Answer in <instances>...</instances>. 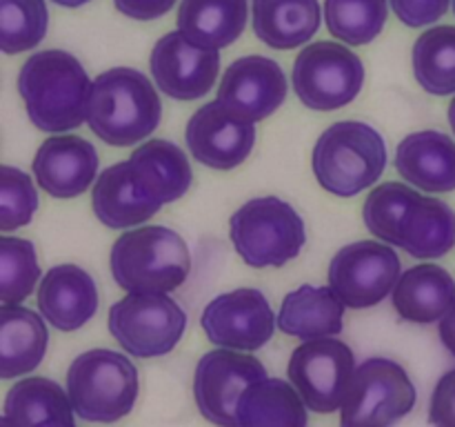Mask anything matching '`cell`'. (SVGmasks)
Returning a JSON list of instances; mask_svg holds the SVG:
<instances>
[{"mask_svg": "<svg viewBox=\"0 0 455 427\" xmlns=\"http://www.w3.org/2000/svg\"><path fill=\"white\" fill-rule=\"evenodd\" d=\"M92 83L78 58L62 49L31 53L18 74V93L27 116L49 133L69 132L87 120Z\"/></svg>", "mask_w": 455, "mask_h": 427, "instance_id": "obj_1", "label": "cell"}, {"mask_svg": "<svg viewBox=\"0 0 455 427\" xmlns=\"http://www.w3.org/2000/svg\"><path fill=\"white\" fill-rule=\"evenodd\" d=\"M160 118V96L142 71L114 67L92 83L87 125L107 145L129 147L142 142L156 132Z\"/></svg>", "mask_w": 455, "mask_h": 427, "instance_id": "obj_2", "label": "cell"}, {"mask_svg": "<svg viewBox=\"0 0 455 427\" xmlns=\"http://www.w3.org/2000/svg\"><path fill=\"white\" fill-rule=\"evenodd\" d=\"M111 276L129 294H169L191 271V254L178 231L163 225L124 231L111 247Z\"/></svg>", "mask_w": 455, "mask_h": 427, "instance_id": "obj_3", "label": "cell"}, {"mask_svg": "<svg viewBox=\"0 0 455 427\" xmlns=\"http://www.w3.org/2000/svg\"><path fill=\"white\" fill-rule=\"evenodd\" d=\"M311 165L324 191L351 198L363 194L382 176L387 167V147L371 125L340 120L320 133Z\"/></svg>", "mask_w": 455, "mask_h": 427, "instance_id": "obj_4", "label": "cell"}, {"mask_svg": "<svg viewBox=\"0 0 455 427\" xmlns=\"http://www.w3.org/2000/svg\"><path fill=\"white\" fill-rule=\"evenodd\" d=\"M67 394L76 416L92 423H116L138 399V369L114 350H89L67 369Z\"/></svg>", "mask_w": 455, "mask_h": 427, "instance_id": "obj_5", "label": "cell"}, {"mask_svg": "<svg viewBox=\"0 0 455 427\" xmlns=\"http://www.w3.org/2000/svg\"><path fill=\"white\" fill-rule=\"evenodd\" d=\"M229 238L249 267H283L307 243L305 221L278 196H260L235 209L229 218Z\"/></svg>", "mask_w": 455, "mask_h": 427, "instance_id": "obj_6", "label": "cell"}, {"mask_svg": "<svg viewBox=\"0 0 455 427\" xmlns=\"http://www.w3.org/2000/svg\"><path fill=\"white\" fill-rule=\"evenodd\" d=\"M291 83L302 105L314 111H333L358 98L364 65L345 44L323 40L298 53Z\"/></svg>", "mask_w": 455, "mask_h": 427, "instance_id": "obj_7", "label": "cell"}, {"mask_svg": "<svg viewBox=\"0 0 455 427\" xmlns=\"http://www.w3.org/2000/svg\"><path fill=\"white\" fill-rule=\"evenodd\" d=\"M185 329V310L167 294H129L109 310L111 336L138 359L169 354Z\"/></svg>", "mask_w": 455, "mask_h": 427, "instance_id": "obj_8", "label": "cell"}, {"mask_svg": "<svg viewBox=\"0 0 455 427\" xmlns=\"http://www.w3.org/2000/svg\"><path fill=\"white\" fill-rule=\"evenodd\" d=\"M416 400V387L403 365L391 359H369L355 367L340 423L345 427L391 425L407 416Z\"/></svg>", "mask_w": 455, "mask_h": 427, "instance_id": "obj_9", "label": "cell"}, {"mask_svg": "<svg viewBox=\"0 0 455 427\" xmlns=\"http://www.w3.org/2000/svg\"><path fill=\"white\" fill-rule=\"evenodd\" d=\"M355 372L354 351L338 338H309L289 359V381L311 412L333 414L349 394Z\"/></svg>", "mask_w": 455, "mask_h": 427, "instance_id": "obj_10", "label": "cell"}, {"mask_svg": "<svg viewBox=\"0 0 455 427\" xmlns=\"http://www.w3.org/2000/svg\"><path fill=\"white\" fill-rule=\"evenodd\" d=\"M398 278L400 258L385 240L345 245L329 265V285L354 310H367L385 301Z\"/></svg>", "mask_w": 455, "mask_h": 427, "instance_id": "obj_11", "label": "cell"}, {"mask_svg": "<svg viewBox=\"0 0 455 427\" xmlns=\"http://www.w3.org/2000/svg\"><path fill=\"white\" fill-rule=\"evenodd\" d=\"M267 378V369L256 356L229 350L207 351L196 365L194 399L209 423L234 427L238 400L247 387Z\"/></svg>", "mask_w": 455, "mask_h": 427, "instance_id": "obj_12", "label": "cell"}, {"mask_svg": "<svg viewBox=\"0 0 455 427\" xmlns=\"http://www.w3.org/2000/svg\"><path fill=\"white\" fill-rule=\"evenodd\" d=\"M274 310L260 289L243 287L220 294L200 316L207 341L240 351H256L274 338Z\"/></svg>", "mask_w": 455, "mask_h": 427, "instance_id": "obj_13", "label": "cell"}, {"mask_svg": "<svg viewBox=\"0 0 455 427\" xmlns=\"http://www.w3.org/2000/svg\"><path fill=\"white\" fill-rule=\"evenodd\" d=\"M149 69L164 96L185 102L198 101L216 85L220 53L218 49L198 47L182 31H169L154 44Z\"/></svg>", "mask_w": 455, "mask_h": 427, "instance_id": "obj_14", "label": "cell"}, {"mask_svg": "<svg viewBox=\"0 0 455 427\" xmlns=\"http://www.w3.org/2000/svg\"><path fill=\"white\" fill-rule=\"evenodd\" d=\"M185 141L191 156L204 167L229 172L251 154L256 145V125L227 111L218 101L200 107L189 118Z\"/></svg>", "mask_w": 455, "mask_h": 427, "instance_id": "obj_15", "label": "cell"}, {"mask_svg": "<svg viewBox=\"0 0 455 427\" xmlns=\"http://www.w3.org/2000/svg\"><path fill=\"white\" fill-rule=\"evenodd\" d=\"M287 76L267 56H243L229 65L218 87L216 101L244 120H265L287 98Z\"/></svg>", "mask_w": 455, "mask_h": 427, "instance_id": "obj_16", "label": "cell"}, {"mask_svg": "<svg viewBox=\"0 0 455 427\" xmlns=\"http://www.w3.org/2000/svg\"><path fill=\"white\" fill-rule=\"evenodd\" d=\"M36 182L53 198L84 194L98 172V151L80 136L47 138L31 163Z\"/></svg>", "mask_w": 455, "mask_h": 427, "instance_id": "obj_17", "label": "cell"}, {"mask_svg": "<svg viewBox=\"0 0 455 427\" xmlns=\"http://www.w3.org/2000/svg\"><path fill=\"white\" fill-rule=\"evenodd\" d=\"M38 310L60 332H74L96 316L98 289L78 265H56L38 285Z\"/></svg>", "mask_w": 455, "mask_h": 427, "instance_id": "obj_18", "label": "cell"}, {"mask_svg": "<svg viewBox=\"0 0 455 427\" xmlns=\"http://www.w3.org/2000/svg\"><path fill=\"white\" fill-rule=\"evenodd\" d=\"M400 176L429 194L455 189V141L447 133L427 129L409 133L395 149Z\"/></svg>", "mask_w": 455, "mask_h": 427, "instance_id": "obj_19", "label": "cell"}, {"mask_svg": "<svg viewBox=\"0 0 455 427\" xmlns=\"http://www.w3.org/2000/svg\"><path fill=\"white\" fill-rule=\"evenodd\" d=\"M127 163L136 185L163 205L182 198L194 181L185 151L176 142L160 138L136 147Z\"/></svg>", "mask_w": 455, "mask_h": 427, "instance_id": "obj_20", "label": "cell"}, {"mask_svg": "<svg viewBox=\"0 0 455 427\" xmlns=\"http://www.w3.org/2000/svg\"><path fill=\"white\" fill-rule=\"evenodd\" d=\"M92 207L98 221L109 230H127L149 221L163 209V203L147 196L136 185L129 163L107 167L96 178L92 191Z\"/></svg>", "mask_w": 455, "mask_h": 427, "instance_id": "obj_21", "label": "cell"}, {"mask_svg": "<svg viewBox=\"0 0 455 427\" xmlns=\"http://www.w3.org/2000/svg\"><path fill=\"white\" fill-rule=\"evenodd\" d=\"M395 311L409 323L429 325L443 318L455 301V280L444 267L422 262L404 271L391 292Z\"/></svg>", "mask_w": 455, "mask_h": 427, "instance_id": "obj_22", "label": "cell"}, {"mask_svg": "<svg viewBox=\"0 0 455 427\" xmlns=\"http://www.w3.org/2000/svg\"><path fill=\"white\" fill-rule=\"evenodd\" d=\"M249 0H180L176 25L194 44L225 49L243 36Z\"/></svg>", "mask_w": 455, "mask_h": 427, "instance_id": "obj_23", "label": "cell"}, {"mask_svg": "<svg viewBox=\"0 0 455 427\" xmlns=\"http://www.w3.org/2000/svg\"><path fill=\"white\" fill-rule=\"evenodd\" d=\"M318 0H251L253 34L271 49H296L320 29Z\"/></svg>", "mask_w": 455, "mask_h": 427, "instance_id": "obj_24", "label": "cell"}, {"mask_svg": "<svg viewBox=\"0 0 455 427\" xmlns=\"http://www.w3.org/2000/svg\"><path fill=\"white\" fill-rule=\"evenodd\" d=\"M345 301L333 287L302 285L284 296L278 314V327L296 338L338 336L345 318Z\"/></svg>", "mask_w": 455, "mask_h": 427, "instance_id": "obj_25", "label": "cell"}, {"mask_svg": "<svg viewBox=\"0 0 455 427\" xmlns=\"http://www.w3.org/2000/svg\"><path fill=\"white\" fill-rule=\"evenodd\" d=\"M47 345V325L36 311L20 305L0 307V376L4 381L34 372Z\"/></svg>", "mask_w": 455, "mask_h": 427, "instance_id": "obj_26", "label": "cell"}, {"mask_svg": "<svg viewBox=\"0 0 455 427\" xmlns=\"http://www.w3.org/2000/svg\"><path fill=\"white\" fill-rule=\"evenodd\" d=\"M74 403L52 378L31 376L18 381L4 399L0 421L13 425H74Z\"/></svg>", "mask_w": 455, "mask_h": 427, "instance_id": "obj_27", "label": "cell"}, {"mask_svg": "<svg viewBox=\"0 0 455 427\" xmlns=\"http://www.w3.org/2000/svg\"><path fill=\"white\" fill-rule=\"evenodd\" d=\"M400 249L429 261L449 254L455 245V212L444 200L418 196L400 225Z\"/></svg>", "mask_w": 455, "mask_h": 427, "instance_id": "obj_28", "label": "cell"}, {"mask_svg": "<svg viewBox=\"0 0 455 427\" xmlns=\"http://www.w3.org/2000/svg\"><path fill=\"white\" fill-rule=\"evenodd\" d=\"M307 403L293 383L283 378H262L244 390L238 400V425H307Z\"/></svg>", "mask_w": 455, "mask_h": 427, "instance_id": "obj_29", "label": "cell"}, {"mask_svg": "<svg viewBox=\"0 0 455 427\" xmlns=\"http://www.w3.org/2000/svg\"><path fill=\"white\" fill-rule=\"evenodd\" d=\"M411 62L413 76L427 93H455V27H434L418 36Z\"/></svg>", "mask_w": 455, "mask_h": 427, "instance_id": "obj_30", "label": "cell"}, {"mask_svg": "<svg viewBox=\"0 0 455 427\" xmlns=\"http://www.w3.org/2000/svg\"><path fill=\"white\" fill-rule=\"evenodd\" d=\"M389 0H324L329 31L347 44H369L385 29Z\"/></svg>", "mask_w": 455, "mask_h": 427, "instance_id": "obj_31", "label": "cell"}, {"mask_svg": "<svg viewBox=\"0 0 455 427\" xmlns=\"http://www.w3.org/2000/svg\"><path fill=\"white\" fill-rule=\"evenodd\" d=\"M47 27L44 0H0V49L9 56L31 52L44 38Z\"/></svg>", "mask_w": 455, "mask_h": 427, "instance_id": "obj_32", "label": "cell"}, {"mask_svg": "<svg viewBox=\"0 0 455 427\" xmlns=\"http://www.w3.org/2000/svg\"><path fill=\"white\" fill-rule=\"evenodd\" d=\"M418 191L404 182H382L367 196L363 207V218L367 230L376 238L400 247V225L418 198Z\"/></svg>", "mask_w": 455, "mask_h": 427, "instance_id": "obj_33", "label": "cell"}, {"mask_svg": "<svg viewBox=\"0 0 455 427\" xmlns=\"http://www.w3.org/2000/svg\"><path fill=\"white\" fill-rule=\"evenodd\" d=\"M40 278L38 256L31 240L3 236L0 240V301L18 305L34 292Z\"/></svg>", "mask_w": 455, "mask_h": 427, "instance_id": "obj_34", "label": "cell"}, {"mask_svg": "<svg viewBox=\"0 0 455 427\" xmlns=\"http://www.w3.org/2000/svg\"><path fill=\"white\" fill-rule=\"evenodd\" d=\"M38 209L36 185L25 172L16 167H3V185H0V231H13L29 225Z\"/></svg>", "mask_w": 455, "mask_h": 427, "instance_id": "obj_35", "label": "cell"}, {"mask_svg": "<svg viewBox=\"0 0 455 427\" xmlns=\"http://www.w3.org/2000/svg\"><path fill=\"white\" fill-rule=\"evenodd\" d=\"M391 9L403 25L418 29L440 20L451 0H389Z\"/></svg>", "mask_w": 455, "mask_h": 427, "instance_id": "obj_36", "label": "cell"}, {"mask_svg": "<svg viewBox=\"0 0 455 427\" xmlns=\"http://www.w3.org/2000/svg\"><path fill=\"white\" fill-rule=\"evenodd\" d=\"M429 423L455 425V369L444 374L431 394Z\"/></svg>", "mask_w": 455, "mask_h": 427, "instance_id": "obj_37", "label": "cell"}, {"mask_svg": "<svg viewBox=\"0 0 455 427\" xmlns=\"http://www.w3.org/2000/svg\"><path fill=\"white\" fill-rule=\"evenodd\" d=\"M178 0H114L116 9L133 20H156L172 12Z\"/></svg>", "mask_w": 455, "mask_h": 427, "instance_id": "obj_38", "label": "cell"}, {"mask_svg": "<svg viewBox=\"0 0 455 427\" xmlns=\"http://www.w3.org/2000/svg\"><path fill=\"white\" fill-rule=\"evenodd\" d=\"M440 341L451 351V356H455V301L451 310L440 318Z\"/></svg>", "mask_w": 455, "mask_h": 427, "instance_id": "obj_39", "label": "cell"}, {"mask_svg": "<svg viewBox=\"0 0 455 427\" xmlns=\"http://www.w3.org/2000/svg\"><path fill=\"white\" fill-rule=\"evenodd\" d=\"M52 3L60 4V7H67V9H76V7H83V4H87L89 0H52Z\"/></svg>", "mask_w": 455, "mask_h": 427, "instance_id": "obj_40", "label": "cell"}, {"mask_svg": "<svg viewBox=\"0 0 455 427\" xmlns=\"http://www.w3.org/2000/svg\"><path fill=\"white\" fill-rule=\"evenodd\" d=\"M449 125H451V129L455 133V98L451 101V105H449Z\"/></svg>", "mask_w": 455, "mask_h": 427, "instance_id": "obj_41", "label": "cell"}, {"mask_svg": "<svg viewBox=\"0 0 455 427\" xmlns=\"http://www.w3.org/2000/svg\"><path fill=\"white\" fill-rule=\"evenodd\" d=\"M453 12H455V0H453Z\"/></svg>", "mask_w": 455, "mask_h": 427, "instance_id": "obj_42", "label": "cell"}]
</instances>
